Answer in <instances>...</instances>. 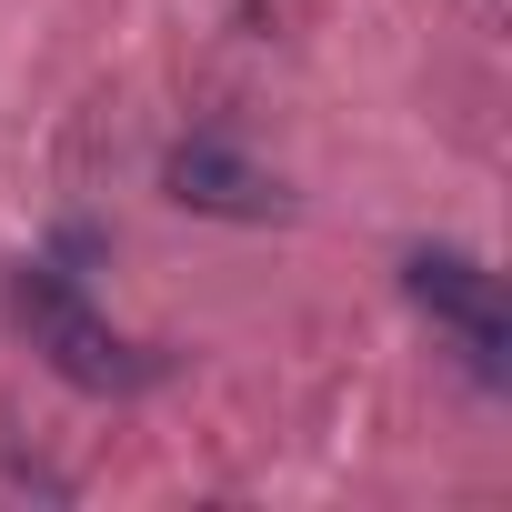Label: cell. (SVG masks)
Listing matches in <instances>:
<instances>
[{
    "mask_svg": "<svg viewBox=\"0 0 512 512\" xmlns=\"http://www.w3.org/2000/svg\"><path fill=\"white\" fill-rule=\"evenodd\" d=\"M11 322H21V342H31L71 392H91V402H131V392H151V382L171 372L161 352L121 342V332L91 312L81 272H61V262H21V272H11Z\"/></svg>",
    "mask_w": 512,
    "mask_h": 512,
    "instance_id": "1",
    "label": "cell"
},
{
    "mask_svg": "<svg viewBox=\"0 0 512 512\" xmlns=\"http://www.w3.org/2000/svg\"><path fill=\"white\" fill-rule=\"evenodd\" d=\"M402 292H412V312L452 342V362H462L472 392H512V302H502V282L472 262V251L422 241L412 262H402Z\"/></svg>",
    "mask_w": 512,
    "mask_h": 512,
    "instance_id": "2",
    "label": "cell"
},
{
    "mask_svg": "<svg viewBox=\"0 0 512 512\" xmlns=\"http://www.w3.org/2000/svg\"><path fill=\"white\" fill-rule=\"evenodd\" d=\"M161 191H171L181 211H211V221H282V181L251 161L231 131H191V141H171Z\"/></svg>",
    "mask_w": 512,
    "mask_h": 512,
    "instance_id": "3",
    "label": "cell"
}]
</instances>
